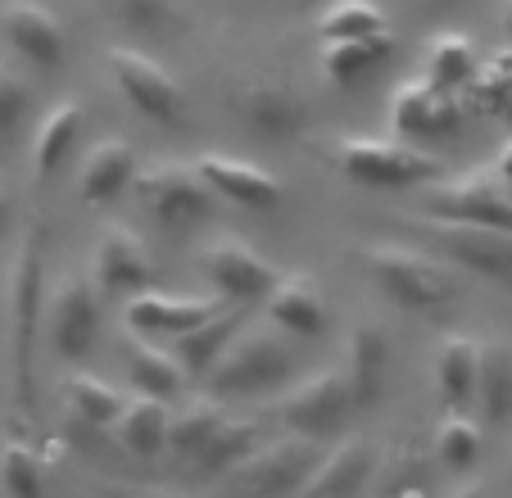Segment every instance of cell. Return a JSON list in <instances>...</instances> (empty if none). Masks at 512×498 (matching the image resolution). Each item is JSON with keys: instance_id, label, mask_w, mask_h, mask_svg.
<instances>
[{"instance_id": "19", "label": "cell", "mask_w": 512, "mask_h": 498, "mask_svg": "<svg viewBox=\"0 0 512 498\" xmlns=\"http://www.w3.org/2000/svg\"><path fill=\"white\" fill-rule=\"evenodd\" d=\"M340 367L349 376L358 408H377L390 385V372H395V345H390L386 326L372 322V317H358L345 336V363Z\"/></svg>"}, {"instance_id": "17", "label": "cell", "mask_w": 512, "mask_h": 498, "mask_svg": "<svg viewBox=\"0 0 512 498\" xmlns=\"http://www.w3.org/2000/svg\"><path fill=\"white\" fill-rule=\"evenodd\" d=\"M390 132L399 141H435V136L458 132V105L449 91H440L435 82H426L422 73L399 82L390 91Z\"/></svg>"}, {"instance_id": "23", "label": "cell", "mask_w": 512, "mask_h": 498, "mask_svg": "<svg viewBox=\"0 0 512 498\" xmlns=\"http://www.w3.org/2000/svg\"><path fill=\"white\" fill-rule=\"evenodd\" d=\"M82 127H87V109H82L78 96H59L55 105L41 114L37 132H32V150H28V163H32V177H37V182H50V177L73 159V145L82 141Z\"/></svg>"}, {"instance_id": "16", "label": "cell", "mask_w": 512, "mask_h": 498, "mask_svg": "<svg viewBox=\"0 0 512 498\" xmlns=\"http://www.w3.org/2000/svg\"><path fill=\"white\" fill-rule=\"evenodd\" d=\"M232 109L241 118L245 132H254L259 141H295L309 127V105L281 82H241L232 91Z\"/></svg>"}, {"instance_id": "15", "label": "cell", "mask_w": 512, "mask_h": 498, "mask_svg": "<svg viewBox=\"0 0 512 498\" xmlns=\"http://www.w3.org/2000/svg\"><path fill=\"white\" fill-rule=\"evenodd\" d=\"M91 277L105 290V299H132L155 281V254L132 227L109 222V227H100L96 249H91Z\"/></svg>"}, {"instance_id": "28", "label": "cell", "mask_w": 512, "mask_h": 498, "mask_svg": "<svg viewBox=\"0 0 512 498\" xmlns=\"http://www.w3.org/2000/svg\"><path fill=\"white\" fill-rule=\"evenodd\" d=\"M476 417L485 431L512 422V345L481 340V385H476Z\"/></svg>"}, {"instance_id": "33", "label": "cell", "mask_w": 512, "mask_h": 498, "mask_svg": "<svg viewBox=\"0 0 512 498\" xmlns=\"http://www.w3.org/2000/svg\"><path fill=\"white\" fill-rule=\"evenodd\" d=\"M481 453H485L481 417H476V412H445L440 426H435V458H440V467L467 476V471L481 462Z\"/></svg>"}, {"instance_id": "32", "label": "cell", "mask_w": 512, "mask_h": 498, "mask_svg": "<svg viewBox=\"0 0 512 498\" xmlns=\"http://www.w3.org/2000/svg\"><path fill=\"white\" fill-rule=\"evenodd\" d=\"M223 422H227V412L218 408V399H213V394L191 399L186 408H177L173 412V431H168V458L191 467V462L209 449L213 435L223 431Z\"/></svg>"}, {"instance_id": "35", "label": "cell", "mask_w": 512, "mask_h": 498, "mask_svg": "<svg viewBox=\"0 0 512 498\" xmlns=\"http://www.w3.org/2000/svg\"><path fill=\"white\" fill-rule=\"evenodd\" d=\"M105 5L118 28L145 41H173L186 28V14L177 10L173 0H105Z\"/></svg>"}, {"instance_id": "26", "label": "cell", "mask_w": 512, "mask_h": 498, "mask_svg": "<svg viewBox=\"0 0 512 498\" xmlns=\"http://www.w3.org/2000/svg\"><path fill=\"white\" fill-rule=\"evenodd\" d=\"M245 326L241 308H227V313H218L213 322L195 326V331H186V336L168 340V349H173V358L182 363V372L191 376V381H209V372L218 367V358L227 354V345L236 340V331Z\"/></svg>"}, {"instance_id": "4", "label": "cell", "mask_w": 512, "mask_h": 498, "mask_svg": "<svg viewBox=\"0 0 512 498\" xmlns=\"http://www.w3.org/2000/svg\"><path fill=\"white\" fill-rule=\"evenodd\" d=\"M331 163L354 186H368V191H413V186L440 182L445 173V163L431 150L399 141V136H336Z\"/></svg>"}, {"instance_id": "34", "label": "cell", "mask_w": 512, "mask_h": 498, "mask_svg": "<svg viewBox=\"0 0 512 498\" xmlns=\"http://www.w3.org/2000/svg\"><path fill=\"white\" fill-rule=\"evenodd\" d=\"M318 32L322 41H372L390 37V23L377 0H331L318 14Z\"/></svg>"}, {"instance_id": "42", "label": "cell", "mask_w": 512, "mask_h": 498, "mask_svg": "<svg viewBox=\"0 0 512 498\" xmlns=\"http://www.w3.org/2000/svg\"><path fill=\"white\" fill-rule=\"evenodd\" d=\"M503 32H508V41H512V0H503Z\"/></svg>"}, {"instance_id": "8", "label": "cell", "mask_w": 512, "mask_h": 498, "mask_svg": "<svg viewBox=\"0 0 512 498\" xmlns=\"http://www.w3.org/2000/svg\"><path fill=\"white\" fill-rule=\"evenodd\" d=\"M100 326H105V290L91 272H64L46 299V340L55 358L78 363L96 349Z\"/></svg>"}, {"instance_id": "39", "label": "cell", "mask_w": 512, "mask_h": 498, "mask_svg": "<svg viewBox=\"0 0 512 498\" xmlns=\"http://www.w3.org/2000/svg\"><path fill=\"white\" fill-rule=\"evenodd\" d=\"M490 168H494V173L503 177V182L512 186V136H508V141L499 145V154H494V163H490Z\"/></svg>"}, {"instance_id": "1", "label": "cell", "mask_w": 512, "mask_h": 498, "mask_svg": "<svg viewBox=\"0 0 512 498\" xmlns=\"http://www.w3.org/2000/svg\"><path fill=\"white\" fill-rule=\"evenodd\" d=\"M46 231L28 227L19 236L10 263V295H5V313H10V358H14V394L19 408L32 412V394H37V331L46 322Z\"/></svg>"}, {"instance_id": "31", "label": "cell", "mask_w": 512, "mask_h": 498, "mask_svg": "<svg viewBox=\"0 0 512 498\" xmlns=\"http://www.w3.org/2000/svg\"><path fill=\"white\" fill-rule=\"evenodd\" d=\"M127 381H132L136 394H155V399L173 403L177 394L186 390L191 376L182 372V363L173 358V349L155 345L145 336H132V354H127Z\"/></svg>"}, {"instance_id": "41", "label": "cell", "mask_w": 512, "mask_h": 498, "mask_svg": "<svg viewBox=\"0 0 512 498\" xmlns=\"http://www.w3.org/2000/svg\"><path fill=\"white\" fill-rule=\"evenodd\" d=\"M132 498H191V494H173V489H141V494Z\"/></svg>"}, {"instance_id": "21", "label": "cell", "mask_w": 512, "mask_h": 498, "mask_svg": "<svg viewBox=\"0 0 512 498\" xmlns=\"http://www.w3.org/2000/svg\"><path fill=\"white\" fill-rule=\"evenodd\" d=\"M263 317L277 326L281 336H295V340H313L327 331L331 322V308L322 299L318 281L309 272H281V281L272 286V295L263 299Z\"/></svg>"}, {"instance_id": "24", "label": "cell", "mask_w": 512, "mask_h": 498, "mask_svg": "<svg viewBox=\"0 0 512 498\" xmlns=\"http://www.w3.org/2000/svg\"><path fill=\"white\" fill-rule=\"evenodd\" d=\"M476 385H481V340L445 336L435 345V390L445 412H472Z\"/></svg>"}, {"instance_id": "38", "label": "cell", "mask_w": 512, "mask_h": 498, "mask_svg": "<svg viewBox=\"0 0 512 498\" xmlns=\"http://www.w3.org/2000/svg\"><path fill=\"white\" fill-rule=\"evenodd\" d=\"M28 109H32V82L23 77L19 64L0 59V141H10L19 132Z\"/></svg>"}, {"instance_id": "18", "label": "cell", "mask_w": 512, "mask_h": 498, "mask_svg": "<svg viewBox=\"0 0 512 498\" xmlns=\"http://www.w3.org/2000/svg\"><path fill=\"white\" fill-rule=\"evenodd\" d=\"M195 168L204 173V182L213 186V195L227 204H236V209H250V213H272L281 200H286V191H281V182L263 168V163L254 159H241V154H200L195 159Z\"/></svg>"}, {"instance_id": "12", "label": "cell", "mask_w": 512, "mask_h": 498, "mask_svg": "<svg viewBox=\"0 0 512 498\" xmlns=\"http://www.w3.org/2000/svg\"><path fill=\"white\" fill-rule=\"evenodd\" d=\"M200 268L209 277L213 295L227 299L232 308L263 304L272 295V286L281 281V268L272 259H263L254 245H245L241 236H213L200 249Z\"/></svg>"}, {"instance_id": "2", "label": "cell", "mask_w": 512, "mask_h": 498, "mask_svg": "<svg viewBox=\"0 0 512 498\" xmlns=\"http://www.w3.org/2000/svg\"><path fill=\"white\" fill-rule=\"evenodd\" d=\"M358 263H363L372 286L408 313H435V308L454 304L458 295V268L422 245L372 240L358 249Z\"/></svg>"}, {"instance_id": "25", "label": "cell", "mask_w": 512, "mask_h": 498, "mask_svg": "<svg viewBox=\"0 0 512 498\" xmlns=\"http://www.w3.org/2000/svg\"><path fill=\"white\" fill-rule=\"evenodd\" d=\"M168 431H173V403L132 390V399H127L123 417L114 426L118 444L132 458H159V453H168Z\"/></svg>"}, {"instance_id": "7", "label": "cell", "mask_w": 512, "mask_h": 498, "mask_svg": "<svg viewBox=\"0 0 512 498\" xmlns=\"http://www.w3.org/2000/svg\"><path fill=\"white\" fill-rule=\"evenodd\" d=\"M322 462V449L304 435H286V440L259 444L232 476L223 480L227 498H300L309 485L313 467Z\"/></svg>"}, {"instance_id": "29", "label": "cell", "mask_w": 512, "mask_h": 498, "mask_svg": "<svg viewBox=\"0 0 512 498\" xmlns=\"http://www.w3.org/2000/svg\"><path fill=\"white\" fill-rule=\"evenodd\" d=\"M476 46H472V37H463V32H454V28H445V32H435L431 41H426V50H422V77L426 82H435L440 91H463V87H472L476 82Z\"/></svg>"}, {"instance_id": "10", "label": "cell", "mask_w": 512, "mask_h": 498, "mask_svg": "<svg viewBox=\"0 0 512 498\" xmlns=\"http://www.w3.org/2000/svg\"><path fill=\"white\" fill-rule=\"evenodd\" d=\"M422 213L426 218H445V222H476V227L512 231V186L494 168L458 173V177L426 186Z\"/></svg>"}, {"instance_id": "14", "label": "cell", "mask_w": 512, "mask_h": 498, "mask_svg": "<svg viewBox=\"0 0 512 498\" xmlns=\"http://www.w3.org/2000/svg\"><path fill=\"white\" fill-rule=\"evenodd\" d=\"M227 299L218 295H164V290H141L123 304V322L127 336H145V340H177L195 326L213 322L218 313H227Z\"/></svg>"}, {"instance_id": "20", "label": "cell", "mask_w": 512, "mask_h": 498, "mask_svg": "<svg viewBox=\"0 0 512 498\" xmlns=\"http://www.w3.org/2000/svg\"><path fill=\"white\" fill-rule=\"evenodd\" d=\"M136 177H141V154H136V145L127 141V136H105V141H96L87 150V159H82L78 195L91 209H105V204H114L123 191H132Z\"/></svg>"}, {"instance_id": "5", "label": "cell", "mask_w": 512, "mask_h": 498, "mask_svg": "<svg viewBox=\"0 0 512 498\" xmlns=\"http://www.w3.org/2000/svg\"><path fill=\"white\" fill-rule=\"evenodd\" d=\"M272 412L281 417V426L290 435H304V440L322 444L345 431L349 417L358 412V403H354V390H349L345 367H322V372H309L295 385H286L277 394V403H272Z\"/></svg>"}, {"instance_id": "43", "label": "cell", "mask_w": 512, "mask_h": 498, "mask_svg": "<svg viewBox=\"0 0 512 498\" xmlns=\"http://www.w3.org/2000/svg\"><path fill=\"white\" fill-rule=\"evenodd\" d=\"M5 213H10V191L0 186V222H5Z\"/></svg>"}, {"instance_id": "22", "label": "cell", "mask_w": 512, "mask_h": 498, "mask_svg": "<svg viewBox=\"0 0 512 498\" xmlns=\"http://www.w3.org/2000/svg\"><path fill=\"white\" fill-rule=\"evenodd\" d=\"M377 476V449L368 440H340L322 453L300 498H363Z\"/></svg>"}, {"instance_id": "9", "label": "cell", "mask_w": 512, "mask_h": 498, "mask_svg": "<svg viewBox=\"0 0 512 498\" xmlns=\"http://www.w3.org/2000/svg\"><path fill=\"white\" fill-rule=\"evenodd\" d=\"M105 68L114 77L118 96L159 127H182L186 123V91L177 87V77L159 64L155 55H145L141 46H109Z\"/></svg>"}, {"instance_id": "36", "label": "cell", "mask_w": 512, "mask_h": 498, "mask_svg": "<svg viewBox=\"0 0 512 498\" xmlns=\"http://www.w3.org/2000/svg\"><path fill=\"white\" fill-rule=\"evenodd\" d=\"M254 449H259V431H254L250 422H232V417H227L223 431L209 440V449H204L200 458L191 462V476H200V480H227L245 458H250Z\"/></svg>"}, {"instance_id": "3", "label": "cell", "mask_w": 512, "mask_h": 498, "mask_svg": "<svg viewBox=\"0 0 512 498\" xmlns=\"http://www.w3.org/2000/svg\"><path fill=\"white\" fill-rule=\"evenodd\" d=\"M295 385V354L277 326H241L204 390L213 399H272Z\"/></svg>"}, {"instance_id": "13", "label": "cell", "mask_w": 512, "mask_h": 498, "mask_svg": "<svg viewBox=\"0 0 512 498\" xmlns=\"http://www.w3.org/2000/svg\"><path fill=\"white\" fill-rule=\"evenodd\" d=\"M0 37L37 73H59L68 59V32L41 0H0Z\"/></svg>"}, {"instance_id": "11", "label": "cell", "mask_w": 512, "mask_h": 498, "mask_svg": "<svg viewBox=\"0 0 512 498\" xmlns=\"http://www.w3.org/2000/svg\"><path fill=\"white\" fill-rule=\"evenodd\" d=\"M132 191L141 195V204L155 213V222H164V227H195V222H204L209 213H218L213 186L204 182V173L195 163H182V159L145 163Z\"/></svg>"}, {"instance_id": "40", "label": "cell", "mask_w": 512, "mask_h": 498, "mask_svg": "<svg viewBox=\"0 0 512 498\" xmlns=\"http://www.w3.org/2000/svg\"><path fill=\"white\" fill-rule=\"evenodd\" d=\"M449 498H490V485L472 476V480H463L458 489H449Z\"/></svg>"}, {"instance_id": "37", "label": "cell", "mask_w": 512, "mask_h": 498, "mask_svg": "<svg viewBox=\"0 0 512 498\" xmlns=\"http://www.w3.org/2000/svg\"><path fill=\"white\" fill-rule=\"evenodd\" d=\"M0 489L5 498H46V467L23 435H10L0 449Z\"/></svg>"}, {"instance_id": "6", "label": "cell", "mask_w": 512, "mask_h": 498, "mask_svg": "<svg viewBox=\"0 0 512 498\" xmlns=\"http://www.w3.org/2000/svg\"><path fill=\"white\" fill-rule=\"evenodd\" d=\"M413 227L458 272H472V277L490 281V286L512 290V231L476 227V222H445V218H426V213H413Z\"/></svg>"}, {"instance_id": "27", "label": "cell", "mask_w": 512, "mask_h": 498, "mask_svg": "<svg viewBox=\"0 0 512 498\" xmlns=\"http://www.w3.org/2000/svg\"><path fill=\"white\" fill-rule=\"evenodd\" d=\"M395 37H372V41H322L318 50V68L336 91H354L363 87L372 73L390 59Z\"/></svg>"}, {"instance_id": "30", "label": "cell", "mask_w": 512, "mask_h": 498, "mask_svg": "<svg viewBox=\"0 0 512 498\" xmlns=\"http://www.w3.org/2000/svg\"><path fill=\"white\" fill-rule=\"evenodd\" d=\"M127 399H132V394H123L118 385H109L105 376H96V372L64 376L68 412H73L82 426H91V431H114L118 417H123V408H127Z\"/></svg>"}]
</instances>
